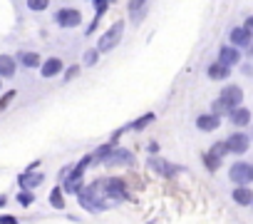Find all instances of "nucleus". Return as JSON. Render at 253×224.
Wrapping results in <instances>:
<instances>
[{"label":"nucleus","mask_w":253,"mask_h":224,"mask_svg":"<svg viewBox=\"0 0 253 224\" xmlns=\"http://www.w3.org/2000/svg\"><path fill=\"white\" fill-rule=\"evenodd\" d=\"M241 72L251 77V75H253V65H251V62H243V65H241Z\"/></svg>","instance_id":"nucleus-34"},{"label":"nucleus","mask_w":253,"mask_h":224,"mask_svg":"<svg viewBox=\"0 0 253 224\" xmlns=\"http://www.w3.org/2000/svg\"><path fill=\"white\" fill-rule=\"evenodd\" d=\"M241 50H236V48H231V45H221L218 48V60L216 62H221V65H226V67H236V65H241Z\"/></svg>","instance_id":"nucleus-10"},{"label":"nucleus","mask_w":253,"mask_h":224,"mask_svg":"<svg viewBox=\"0 0 253 224\" xmlns=\"http://www.w3.org/2000/svg\"><path fill=\"white\" fill-rule=\"evenodd\" d=\"M201 162H204L206 172H218L221 165H223V160L216 157V155H211V152H201Z\"/></svg>","instance_id":"nucleus-22"},{"label":"nucleus","mask_w":253,"mask_h":224,"mask_svg":"<svg viewBox=\"0 0 253 224\" xmlns=\"http://www.w3.org/2000/svg\"><path fill=\"white\" fill-rule=\"evenodd\" d=\"M251 165H253V162H251Z\"/></svg>","instance_id":"nucleus-40"},{"label":"nucleus","mask_w":253,"mask_h":224,"mask_svg":"<svg viewBox=\"0 0 253 224\" xmlns=\"http://www.w3.org/2000/svg\"><path fill=\"white\" fill-rule=\"evenodd\" d=\"M18 97V90H8V92H3L0 95V112H5L10 105H13V100Z\"/></svg>","instance_id":"nucleus-25"},{"label":"nucleus","mask_w":253,"mask_h":224,"mask_svg":"<svg viewBox=\"0 0 253 224\" xmlns=\"http://www.w3.org/2000/svg\"><path fill=\"white\" fill-rule=\"evenodd\" d=\"M126 13H129V20L134 25H139L147 18V13H149V3H144V0H134V3L126 5Z\"/></svg>","instance_id":"nucleus-16"},{"label":"nucleus","mask_w":253,"mask_h":224,"mask_svg":"<svg viewBox=\"0 0 253 224\" xmlns=\"http://www.w3.org/2000/svg\"><path fill=\"white\" fill-rule=\"evenodd\" d=\"M92 8H94V18L99 20L107 10H109V0H94V3H92Z\"/></svg>","instance_id":"nucleus-27"},{"label":"nucleus","mask_w":253,"mask_h":224,"mask_svg":"<svg viewBox=\"0 0 253 224\" xmlns=\"http://www.w3.org/2000/svg\"><path fill=\"white\" fill-rule=\"evenodd\" d=\"M47 199H50V204H52L55 209H60V212L65 209V192H62V187H55Z\"/></svg>","instance_id":"nucleus-23"},{"label":"nucleus","mask_w":253,"mask_h":224,"mask_svg":"<svg viewBox=\"0 0 253 224\" xmlns=\"http://www.w3.org/2000/svg\"><path fill=\"white\" fill-rule=\"evenodd\" d=\"M209 152H211V155H216V157H221V160H223V157H226V155H228V147H226V142H223V140H221V142H213V145H211V150H209Z\"/></svg>","instance_id":"nucleus-28"},{"label":"nucleus","mask_w":253,"mask_h":224,"mask_svg":"<svg viewBox=\"0 0 253 224\" xmlns=\"http://www.w3.org/2000/svg\"><path fill=\"white\" fill-rule=\"evenodd\" d=\"M149 152H152V157H157V152H159V145H157V142H149Z\"/></svg>","instance_id":"nucleus-36"},{"label":"nucleus","mask_w":253,"mask_h":224,"mask_svg":"<svg viewBox=\"0 0 253 224\" xmlns=\"http://www.w3.org/2000/svg\"><path fill=\"white\" fill-rule=\"evenodd\" d=\"M228 122L233 125V127H246V125H251V110L248 107H236L231 115H228Z\"/></svg>","instance_id":"nucleus-17"},{"label":"nucleus","mask_w":253,"mask_h":224,"mask_svg":"<svg viewBox=\"0 0 253 224\" xmlns=\"http://www.w3.org/2000/svg\"><path fill=\"white\" fill-rule=\"evenodd\" d=\"M243 28H246V33L253 38V15H248V18L243 20Z\"/></svg>","instance_id":"nucleus-32"},{"label":"nucleus","mask_w":253,"mask_h":224,"mask_svg":"<svg viewBox=\"0 0 253 224\" xmlns=\"http://www.w3.org/2000/svg\"><path fill=\"white\" fill-rule=\"evenodd\" d=\"M228 177L236 187H248L253 182V165L251 162H233L228 169Z\"/></svg>","instance_id":"nucleus-4"},{"label":"nucleus","mask_w":253,"mask_h":224,"mask_svg":"<svg viewBox=\"0 0 253 224\" xmlns=\"http://www.w3.org/2000/svg\"><path fill=\"white\" fill-rule=\"evenodd\" d=\"M62 192L65 194H75V197H80V192L84 189V182L82 179H75V177H67V179H62Z\"/></svg>","instance_id":"nucleus-19"},{"label":"nucleus","mask_w":253,"mask_h":224,"mask_svg":"<svg viewBox=\"0 0 253 224\" xmlns=\"http://www.w3.org/2000/svg\"><path fill=\"white\" fill-rule=\"evenodd\" d=\"M8 207V194H0V209Z\"/></svg>","instance_id":"nucleus-37"},{"label":"nucleus","mask_w":253,"mask_h":224,"mask_svg":"<svg viewBox=\"0 0 253 224\" xmlns=\"http://www.w3.org/2000/svg\"><path fill=\"white\" fill-rule=\"evenodd\" d=\"M60 72H65V65H62V60L60 57H47V60H42V65H40V75L45 77V80H50V77H57Z\"/></svg>","instance_id":"nucleus-12"},{"label":"nucleus","mask_w":253,"mask_h":224,"mask_svg":"<svg viewBox=\"0 0 253 224\" xmlns=\"http://www.w3.org/2000/svg\"><path fill=\"white\" fill-rule=\"evenodd\" d=\"M223 142H226V147H228V155H246L248 147H251V137H248L246 132H233V135H228Z\"/></svg>","instance_id":"nucleus-7"},{"label":"nucleus","mask_w":253,"mask_h":224,"mask_svg":"<svg viewBox=\"0 0 253 224\" xmlns=\"http://www.w3.org/2000/svg\"><path fill=\"white\" fill-rule=\"evenodd\" d=\"M231 199H233L238 207H248V204H253V189H251V187H233Z\"/></svg>","instance_id":"nucleus-18"},{"label":"nucleus","mask_w":253,"mask_h":224,"mask_svg":"<svg viewBox=\"0 0 253 224\" xmlns=\"http://www.w3.org/2000/svg\"><path fill=\"white\" fill-rule=\"evenodd\" d=\"M246 55H248V57H251V60H253V43H251V45H248V48H246Z\"/></svg>","instance_id":"nucleus-38"},{"label":"nucleus","mask_w":253,"mask_h":224,"mask_svg":"<svg viewBox=\"0 0 253 224\" xmlns=\"http://www.w3.org/2000/svg\"><path fill=\"white\" fill-rule=\"evenodd\" d=\"M15 202H18L23 209H28V207L35 204V192H18V194H15Z\"/></svg>","instance_id":"nucleus-24"},{"label":"nucleus","mask_w":253,"mask_h":224,"mask_svg":"<svg viewBox=\"0 0 253 224\" xmlns=\"http://www.w3.org/2000/svg\"><path fill=\"white\" fill-rule=\"evenodd\" d=\"M97 28H99V20L94 18V20H92V23L87 25V33H84V35H94V30H97Z\"/></svg>","instance_id":"nucleus-33"},{"label":"nucleus","mask_w":253,"mask_h":224,"mask_svg":"<svg viewBox=\"0 0 253 224\" xmlns=\"http://www.w3.org/2000/svg\"><path fill=\"white\" fill-rule=\"evenodd\" d=\"M77 75H80V65H70V67L65 70L62 80H65V82H70V80H72V77H77Z\"/></svg>","instance_id":"nucleus-31"},{"label":"nucleus","mask_w":253,"mask_h":224,"mask_svg":"<svg viewBox=\"0 0 253 224\" xmlns=\"http://www.w3.org/2000/svg\"><path fill=\"white\" fill-rule=\"evenodd\" d=\"M126 130H129V125H126V127H119V130H114V132H112V137H109V145H114V147H119L117 142L122 140V135H124Z\"/></svg>","instance_id":"nucleus-30"},{"label":"nucleus","mask_w":253,"mask_h":224,"mask_svg":"<svg viewBox=\"0 0 253 224\" xmlns=\"http://www.w3.org/2000/svg\"><path fill=\"white\" fill-rule=\"evenodd\" d=\"M97 60H99V53H97V48H89V50H84V57H82V65H84V67H94V65H97Z\"/></svg>","instance_id":"nucleus-26"},{"label":"nucleus","mask_w":253,"mask_h":224,"mask_svg":"<svg viewBox=\"0 0 253 224\" xmlns=\"http://www.w3.org/2000/svg\"><path fill=\"white\" fill-rule=\"evenodd\" d=\"M209 77L211 80H228L231 77V67H226L221 62H211L209 65Z\"/></svg>","instance_id":"nucleus-20"},{"label":"nucleus","mask_w":253,"mask_h":224,"mask_svg":"<svg viewBox=\"0 0 253 224\" xmlns=\"http://www.w3.org/2000/svg\"><path fill=\"white\" fill-rule=\"evenodd\" d=\"M38 167H40V160H35V162H30V165L25 167V172H35Z\"/></svg>","instance_id":"nucleus-35"},{"label":"nucleus","mask_w":253,"mask_h":224,"mask_svg":"<svg viewBox=\"0 0 253 224\" xmlns=\"http://www.w3.org/2000/svg\"><path fill=\"white\" fill-rule=\"evenodd\" d=\"M15 72H18L15 55L3 53V55H0V80H10V77H15Z\"/></svg>","instance_id":"nucleus-15"},{"label":"nucleus","mask_w":253,"mask_h":224,"mask_svg":"<svg viewBox=\"0 0 253 224\" xmlns=\"http://www.w3.org/2000/svg\"><path fill=\"white\" fill-rule=\"evenodd\" d=\"M122 35H124V20H117L114 25L107 28V33L99 35V40H97V53H99V55L112 53V50L122 43Z\"/></svg>","instance_id":"nucleus-3"},{"label":"nucleus","mask_w":253,"mask_h":224,"mask_svg":"<svg viewBox=\"0 0 253 224\" xmlns=\"http://www.w3.org/2000/svg\"><path fill=\"white\" fill-rule=\"evenodd\" d=\"M241 102H243V90L238 85H226L221 90V95L211 102V115H216V117L231 115L236 107H241Z\"/></svg>","instance_id":"nucleus-2"},{"label":"nucleus","mask_w":253,"mask_h":224,"mask_svg":"<svg viewBox=\"0 0 253 224\" xmlns=\"http://www.w3.org/2000/svg\"><path fill=\"white\" fill-rule=\"evenodd\" d=\"M55 25L65 28V30H72V28H80L82 25V13L77 8H60L55 13Z\"/></svg>","instance_id":"nucleus-5"},{"label":"nucleus","mask_w":253,"mask_h":224,"mask_svg":"<svg viewBox=\"0 0 253 224\" xmlns=\"http://www.w3.org/2000/svg\"><path fill=\"white\" fill-rule=\"evenodd\" d=\"M47 8H50L47 0H28V10H33V13H40V10H47Z\"/></svg>","instance_id":"nucleus-29"},{"label":"nucleus","mask_w":253,"mask_h":224,"mask_svg":"<svg viewBox=\"0 0 253 224\" xmlns=\"http://www.w3.org/2000/svg\"><path fill=\"white\" fill-rule=\"evenodd\" d=\"M42 182H45V172H20L18 174L20 192H35Z\"/></svg>","instance_id":"nucleus-8"},{"label":"nucleus","mask_w":253,"mask_h":224,"mask_svg":"<svg viewBox=\"0 0 253 224\" xmlns=\"http://www.w3.org/2000/svg\"><path fill=\"white\" fill-rule=\"evenodd\" d=\"M104 167H134V155L124 147H114L112 155L102 162Z\"/></svg>","instance_id":"nucleus-6"},{"label":"nucleus","mask_w":253,"mask_h":224,"mask_svg":"<svg viewBox=\"0 0 253 224\" xmlns=\"http://www.w3.org/2000/svg\"><path fill=\"white\" fill-rule=\"evenodd\" d=\"M15 60H18V65H23V67H28V70H40V65H42L40 53H33V50H20V53H15Z\"/></svg>","instance_id":"nucleus-11"},{"label":"nucleus","mask_w":253,"mask_h":224,"mask_svg":"<svg viewBox=\"0 0 253 224\" xmlns=\"http://www.w3.org/2000/svg\"><path fill=\"white\" fill-rule=\"evenodd\" d=\"M228 40H231L228 45H231V48H236V50H241V48H248V45L253 43V38L246 33V28H243V25L233 28V30L228 33Z\"/></svg>","instance_id":"nucleus-14"},{"label":"nucleus","mask_w":253,"mask_h":224,"mask_svg":"<svg viewBox=\"0 0 253 224\" xmlns=\"http://www.w3.org/2000/svg\"><path fill=\"white\" fill-rule=\"evenodd\" d=\"M126 199H134V194H129L122 177H99L92 184H87L77 197V202L87 212H107Z\"/></svg>","instance_id":"nucleus-1"},{"label":"nucleus","mask_w":253,"mask_h":224,"mask_svg":"<svg viewBox=\"0 0 253 224\" xmlns=\"http://www.w3.org/2000/svg\"><path fill=\"white\" fill-rule=\"evenodd\" d=\"M154 120H157L154 112H147V115H142V117H137L134 122H129V130H134V132H144V130H147Z\"/></svg>","instance_id":"nucleus-21"},{"label":"nucleus","mask_w":253,"mask_h":224,"mask_svg":"<svg viewBox=\"0 0 253 224\" xmlns=\"http://www.w3.org/2000/svg\"><path fill=\"white\" fill-rule=\"evenodd\" d=\"M221 127V117L211 115V112H201V115L196 117V130L199 132H216Z\"/></svg>","instance_id":"nucleus-13"},{"label":"nucleus","mask_w":253,"mask_h":224,"mask_svg":"<svg viewBox=\"0 0 253 224\" xmlns=\"http://www.w3.org/2000/svg\"><path fill=\"white\" fill-rule=\"evenodd\" d=\"M0 95H3V80H0Z\"/></svg>","instance_id":"nucleus-39"},{"label":"nucleus","mask_w":253,"mask_h":224,"mask_svg":"<svg viewBox=\"0 0 253 224\" xmlns=\"http://www.w3.org/2000/svg\"><path fill=\"white\" fill-rule=\"evenodd\" d=\"M149 169H154L162 177H174V174L184 172V167H176V165H171V162H167L162 157H149Z\"/></svg>","instance_id":"nucleus-9"}]
</instances>
